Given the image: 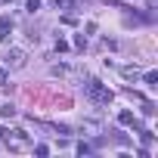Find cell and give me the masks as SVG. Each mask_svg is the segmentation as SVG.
Masks as SVG:
<instances>
[{
    "label": "cell",
    "instance_id": "cell-1",
    "mask_svg": "<svg viewBox=\"0 0 158 158\" xmlns=\"http://www.w3.org/2000/svg\"><path fill=\"white\" fill-rule=\"evenodd\" d=\"M0 139H3V146H6L10 152H28V149H31V139H28V133H22V130L3 127V130H0Z\"/></svg>",
    "mask_w": 158,
    "mask_h": 158
},
{
    "label": "cell",
    "instance_id": "cell-2",
    "mask_svg": "<svg viewBox=\"0 0 158 158\" xmlns=\"http://www.w3.org/2000/svg\"><path fill=\"white\" fill-rule=\"evenodd\" d=\"M84 93H87V96H90L96 106H109V102L115 99V93H112V90H109L102 81H96V77H90V81L84 84Z\"/></svg>",
    "mask_w": 158,
    "mask_h": 158
},
{
    "label": "cell",
    "instance_id": "cell-3",
    "mask_svg": "<svg viewBox=\"0 0 158 158\" xmlns=\"http://www.w3.org/2000/svg\"><path fill=\"white\" fill-rule=\"evenodd\" d=\"M25 62H28V56H25V50H19V47H13V50L3 56V65H6V68H25Z\"/></svg>",
    "mask_w": 158,
    "mask_h": 158
},
{
    "label": "cell",
    "instance_id": "cell-4",
    "mask_svg": "<svg viewBox=\"0 0 158 158\" xmlns=\"http://www.w3.org/2000/svg\"><path fill=\"white\" fill-rule=\"evenodd\" d=\"M118 124H124V127H139V121H136V118H133V112H127V109L118 115Z\"/></svg>",
    "mask_w": 158,
    "mask_h": 158
},
{
    "label": "cell",
    "instance_id": "cell-5",
    "mask_svg": "<svg viewBox=\"0 0 158 158\" xmlns=\"http://www.w3.org/2000/svg\"><path fill=\"white\" fill-rule=\"evenodd\" d=\"M53 3H56L59 10H65V13H74V10H77V0H53Z\"/></svg>",
    "mask_w": 158,
    "mask_h": 158
},
{
    "label": "cell",
    "instance_id": "cell-6",
    "mask_svg": "<svg viewBox=\"0 0 158 158\" xmlns=\"http://www.w3.org/2000/svg\"><path fill=\"white\" fill-rule=\"evenodd\" d=\"M10 28H13V22L3 16V19H0V40H10Z\"/></svg>",
    "mask_w": 158,
    "mask_h": 158
},
{
    "label": "cell",
    "instance_id": "cell-7",
    "mask_svg": "<svg viewBox=\"0 0 158 158\" xmlns=\"http://www.w3.org/2000/svg\"><path fill=\"white\" fill-rule=\"evenodd\" d=\"M121 74L127 77V81H136V77H139V68H133V65H121Z\"/></svg>",
    "mask_w": 158,
    "mask_h": 158
},
{
    "label": "cell",
    "instance_id": "cell-8",
    "mask_svg": "<svg viewBox=\"0 0 158 158\" xmlns=\"http://www.w3.org/2000/svg\"><path fill=\"white\" fill-rule=\"evenodd\" d=\"M0 115H3V118H16L19 112H16V106H13V102H3V106H0Z\"/></svg>",
    "mask_w": 158,
    "mask_h": 158
},
{
    "label": "cell",
    "instance_id": "cell-9",
    "mask_svg": "<svg viewBox=\"0 0 158 158\" xmlns=\"http://www.w3.org/2000/svg\"><path fill=\"white\" fill-rule=\"evenodd\" d=\"M146 84L149 87H158V71H146Z\"/></svg>",
    "mask_w": 158,
    "mask_h": 158
},
{
    "label": "cell",
    "instance_id": "cell-10",
    "mask_svg": "<svg viewBox=\"0 0 158 158\" xmlns=\"http://www.w3.org/2000/svg\"><path fill=\"white\" fill-rule=\"evenodd\" d=\"M139 139H143L146 146H152V139H155V136H152V130H143V127H139Z\"/></svg>",
    "mask_w": 158,
    "mask_h": 158
},
{
    "label": "cell",
    "instance_id": "cell-11",
    "mask_svg": "<svg viewBox=\"0 0 158 158\" xmlns=\"http://www.w3.org/2000/svg\"><path fill=\"white\" fill-rule=\"evenodd\" d=\"M74 47H77V50H87V37H84V34H74Z\"/></svg>",
    "mask_w": 158,
    "mask_h": 158
},
{
    "label": "cell",
    "instance_id": "cell-12",
    "mask_svg": "<svg viewBox=\"0 0 158 158\" xmlns=\"http://www.w3.org/2000/svg\"><path fill=\"white\" fill-rule=\"evenodd\" d=\"M25 10H28V13H37V10H40V0H28Z\"/></svg>",
    "mask_w": 158,
    "mask_h": 158
},
{
    "label": "cell",
    "instance_id": "cell-13",
    "mask_svg": "<svg viewBox=\"0 0 158 158\" xmlns=\"http://www.w3.org/2000/svg\"><path fill=\"white\" fill-rule=\"evenodd\" d=\"M77 152H81V155H90V152H93V146H87V143H77Z\"/></svg>",
    "mask_w": 158,
    "mask_h": 158
},
{
    "label": "cell",
    "instance_id": "cell-14",
    "mask_svg": "<svg viewBox=\"0 0 158 158\" xmlns=\"http://www.w3.org/2000/svg\"><path fill=\"white\" fill-rule=\"evenodd\" d=\"M65 50H68V40L59 37V40H56V53H65Z\"/></svg>",
    "mask_w": 158,
    "mask_h": 158
},
{
    "label": "cell",
    "instance_id": "cell-15",
    "mask_svg": "<svg viewBox=\"0 0 158 158\" xmlns=\"http://www.w3.org/2000/svg\"><path fill=\"white\" fill-rule=\"evenodd\" d=\"M143 115H155V106L152 102H143Z\"/></svg>",
    "mask_w": 158,
    "mask_h": 158
},
{
    "label": "cell",
    "instance_id": "cell-16",
    "mask_svg": "<svg viewBox=\"0 0 158 158\" xmlns=\"http://www.w3.org/2000/svg\"><path fill=\"white\" fill-rule=\"evenodd\" d=\"M6 81V68H0V84H3Z\"/></svg>",
    "mask_w": 158,
    "mask_h": 158
},
{
    "label": "cell",
    "instance_id": "cell-17",
    "mask_svg": "<svg viewBox=\"0 0 158 158\" xmlns=\"http://www.w3.org/2000/svg\"><path fill=\"white\" fill-rule=\"evenodd\" d=\"M106 3H118V0H106Z\"/></svg>",
    "mask_w": 158,
    "mask_h": 158
}]
</instances>
